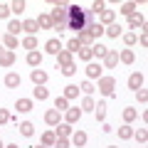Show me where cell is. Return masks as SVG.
I'll list each match as a JSON object with an SVG mask.
<instances>
[{
  "mask_svg": "<svg viewBox=\"0 0 148 148\" xmlns=\"http://www.w3.org/2000/svg\"><path fill=\"white\" fill-rule=\"evenodd\" d=\"M45 121H47L49 126H57V123H59V111L57 109H49L47 114H45Z\"/></svg>",
  "mask_w": 148,
  "mask_h": 148,
  "instance_id": "ffe728a7",
  "label": "cell"
},
{
  "mask_svg": "<svg viewBox=\"0 0 148 148\" xmlns=\"http://www.w3.org/2000/svg\"><path fill=\"white\" fill-rule=\"evenodd\" d=\"M57 69H62V74H64V77H72V74L77 72V64L72 62V64H67V67H57Z\"/></svg>",
  "mask_w": 148,
  "mask_h": 148,
  "instance_id": "ee69618b",
  "label": "cell"
},
{
  "mask_svg": "<svg viewBox=\"0 0 148 148\" xmlns=\"http://www.w3.org/2000/svg\"><path fill=\"white\" fill-rule=\"evenodd\" d=\"M54 141H57V136H54V131H45V133H42V146L52 148V146H54Z\"/></svg>",
  "mask_w": 148,
  "mask_h": 148,
  "instance_id": "4316f807",
  "label": "cell"
},
{
  "mask_svg": "<svg viewBox=\"0 0 148 148\" xmlns=\"http://www.w3.org/2000/svg\"><path fill=\"white\" fill-rule=\"evenodd\" d=\"M79 91H84L86 96H91V91H94V84H91L89 79H86V82H82V84H79Z\"/></svg>",
  "mask_w": 148,
  "mask_h": 148,
  "instance_id": "b9f144b4",
  "label": "cell"
},
{
  "mask_svg": "<svg viewBox=\"0 0 148 148\" xmlns=\"http://www.w3.org/2000/svg\"><path fill=\"white\" fill-rule=\"evenodd\" d=\"M119 59H121L123 64H133V59H136V57H133V52H131V49H123V52L119 54Z\"/></svg>",
  "mask_w": 148,
  "mask_h": 148,
  "instance_id": "f35d334b",
  "label": "cell"
},
{
  "mask_svg": "<svg viewBox=\"0 0 148 148\" xmlns=\"http://www.w3.org/2000/svg\"><path fill=\"white\" fill-rule=\"evenodd\" d=\"M45 49H47L49 54H59V52H62V42L52 37V40H47V42H45Z\"/></svg>",
  "mask_w": 148,
  "mask_h": 148,
  "instance_id": "9c48e42d",
  "label": "cell"
},
{
  "mask_svg": "<svg viewBox=\"0 0 148 148\" xmlns=\"http://www.w3.org/2000/svg\"><path fill=\"white\" fill-rule=\"evenodd\" d=\"M17 128H20V133H22V136H27V138H30L32 133H35V126H32L30 121H22V123H20Z\"/></svg>",
  "mask_w": 148,
  "mask_h": 148,
  "instance_id": "f546056e",
  "label": "cell"
},
{
  "mask_svg": "<svg viewBox=\"0 0 148 148\" xmlns=\"http://www.w3.org/2000/svg\"><path fill=\"white\" fill-rule=\"evenodd\" d=\"M133 136L138 138V143H146V141H148V131H146V128H138V131L133 133Z\"/></svg>",
  "mask_w": 148,
  "mask_h": 148,
  "instance_id": "f6af8a7d",
  "label": "cell"
},
{
  "mask_svg": "<svg viewBox=\"0 0 148 148\" xmlns=\"http://www.w3.org/2000/svg\"><path fill=\"white\" fill-rule=\"evenodd\" d=\"M79 116H82V109H67V111H64V119H67L69 126L79 121Z\"/></svg>",
  "mask_w": 148,
  "mask_h": 148,
  "instance_id": "8fae6325",
  "label": "cell"
},
{
  "mask_svg": "<svg viewBox=\"0 0 148 148\" xmlns=\"http://www.w3.org/2000/svg\"><path fill=\"white\" fill-rule=\"evenodd\" d=\"M32 148H47V146H42V143H40V146H32Z\"/></svg>",
  "mask_w": 148,
  "mask_h": 148,
  "instance_id": "9f6ffc18",
  "label": "cell"
},
{
  "mask_svg": "<svg viewBox=\"0 0 148 148\" xmlns=\"http://www.w3.org/2000/svg\"><path fill=\"white\" fill-rule=\"evenodd\" d=\"M86 77H89V82L91 79H101V64L89 62V64H86Z\"/></svg>",
  "mask_w": 148,
  "mask_h": 148,
  "instance_id": "5b68a950",
  "label": "cell"
},
{
  "mask_svg": "<svg viewBox=\"0 0 148 148\" xmlns=\"http://www.w3.org/2000/svg\"><path fill=\"white\" fill-rule=\"evenodd\" d=\"M30 77H32V82H35L37 86H42L45 82H47V72H45V69H32Z\"/></svg>",
  "mask_w": 148,
  "mask_h": 148,
  "instance_id": "30bf717a",
  "label": "cell"
},
{
  "mask_svg": "<svg viewBox=\"0 0 148 148\" xmlns=\"http://www.w3.org/2000/svg\"><path fill=\"white\" fill-rule=\"evenodd\" d=\"M77 40L82 42V47H91V45H94V37H91L86 30H84V32H79V37H77Z\"/></svg>",
  "mask_w": 148,
  "mask_h": 148,
  "instance_id": "83f0119b",
  "label": "cell"
},
{
  "mask_svg": "<svg viewBox=\"0 0 148 148\" xmlns=\"http://www.w3.org/2000/svg\"><path fill=\"white\" fill-rule=\"evenodd\" d=\"M22 47H25V49H30V52H35V49H37V40L27 35L25 40H22Z\"/></svg>",
  "mask_w": 148,
  "mask_h": 148,
  "instance_id": "d590c367",
  "label": "cell"
},
{
  "mask_svg": "<svg viewBox=\"0 0 148 148\" xmlns=\"http://www.w3.org/2000/svg\"><path fill=\"white\" fill-rule=\"evenodd\" d=\"M22 30H25L30 37H35V32L40 30V27H37V22H35V20H25V22H22Z\"/></svg>",
  "mask_w": 148,
  "mask_h": 148,
  "instance_id": "d4e9b609",
  "label": "cell"
},
{
  "mask_svg": "<svg viewBox=\"0 0 148 148\" xmlns=\"http://www.w3.org/2000/svg\"><path fill=\"white\" fill-rule=\"evenodd\" d=\"M12 64H15V52L3 49V52H0V67H12Z\"/></svg>",
  "mask_w": 148,
  "mask_h": 148,
  "instance_id": "52a82bcc",
  "label": "cell"
},
{
  "mask_svg": "<svg viewBox=\"0 0 148 148\" xmlns=\"http://www.w3.org/2000/svg\"><path fill=\"white\" fill-rule=\"evenodd\" d=\"M22 10H25V3H22V0H15V3L10 5V12H15V15H20Z\"/></svg>",
  "mask_w": 148,
  "mask_h": 148,
  "instance_id": "7bdbcfd3",
  "label": "cell"
},
{
  "mask_svg": "<svg viewBox=\"0 0 148 148\" xmlns=\"http://www.w3.org/2000/svg\"><path fill=\"white\" fill-rule=\"evenodd\" d=\"M106 52H109V47H104V45H91V54H94V57H99V59H104L106 57Z\"/></svg>",
  "mask_w": 148,
  "mask_h": 148,
  "instance_id": "cb8c5ba5",
  "label": "cell"
},
{
  "mask_svg": "<svg viewBox=\"0 0 148 148\" xmlns=\"http://www.w3.org/2000/svg\"><path fill=\"white\" fill-rule=\"evenodd\" d=\"M67 64H72V52L62 49V52L57 54V67H67Z\"/></svg>",
  "mask_w": 148,
  "mask_h": 148,
  "instance_id": "e0dca14e",
  "label": "cell"
},
{
  "mask_svg": "<svg viewBox=\"0 0 148 148\" xmlns=\"http://www.w3.org/2000/svg\"><path fill=\"white\" fill-rule=\"evenodd\" d=\"M136 96H138V101H141V104H146V99H148L146 89H138V91H136Z\"/></svg>",
  "mask_w": 148,
  "mask_h": 148,
  "instance_id": "f907efd6",
  "label": "cell"
},
{
  "mask_svg": "<svg viewBox=\"0 0 148 148\" xmlns=\"http://www.w3.org/2000/svg\"><path fill=\"white\" fill-rule=\"evenodd\" d=\"M99 91L104 96H114V91H116V79H114V77H101L99 79Z\"/></svg>",
  "mask_w": 148,
  "mask_h": 148,
  "instance_id": "3957f363",
  "label": "cell"
},
{
  "mask_svg": "<svg viewBox=\"0 0 148 148\" xmlns=\"http://www.w3.org/2000/svg\"><path fill=\"white\" fill-rule=\"evenodd\" d=\"M104 64L109 69H114L119 64V52H114V49H109V52H106V57H104Z\"/></svg>",
  "mask_w": 148,
  "mask_h": 148,
  "instance_id": "4fadbf2b",
  "label": "cell"
},
{
  "mask_svg": "<svg viewBox=\"0 0 148 148\" xmlns=\"http://www.w3.org/2000/svg\"><path fill=\"white\" fill-rule=\"evenodd\" d=\"M8 15H10V5H5V3H0V20H5Z\"/></svg>",
  "mask_w": 148,
  "mask_h": 148,
  "instance_id": "7dc6e473",
  "label": "cell"
},
{
  "mask_svg": "<svg viewBox=\"0 0 148 148\" xmlns=\"http://www.w3.org/2000/svg\"><path fill=\"white\" fill-rule=\"evenodd\" d=\"M94 106H96V101L91 96H84L82 99V111H94Z\"/></svg>",
  "mask_w": 148,
  "mask_h": 148,
  "instance_id": "8d00e7d4",
  "label": "cell"
},
{
  "mask_svg": "<svg viewBox=\"0 0 148 148\" xmlns=\"http://www.w3.org/2000/svg\"><path fill=\"white\" fill-rule=\"evenodd\" d=\"M20 82H22V79H20V74H12V72H10V74L5 77V86H10V89L20 86Z\"/></svg>",
  "mask_w": 148,
  "mask_h": 148,
  "instance_id": "7402d4cb",
  "label": "cell"
},
{
  "mask_svg": "<svg viewBox=\"0 0 148 148\" xmlns=\"http://www.w3.org/2000/svg\"><path fill=\"white\" fill-rule=\"evenodd\" d=\"M89 25H91V12H89V10H82L79 5H69L67 30H74L77 35H79V32H84Z\"/></svg>",
  "mask_w": 148,
  "mask_h": 148,
  "instance_id": "6da1fadb",
  "label": "cell"
},
{
  "mask_svg": "<svg viewBox=\"0 0 148 148\" xmlns=\"http://www.w3.org/2000/svg\"><path fill=\"white\" fill-rule=\"evenodd\" d=\"M27 64H30V67H40V64H42V54L37 52H27Z\"/></svg>",
  "mask_w": 148,
  "mask_h": 148,
  "instance_id": "d6986e66",
  "label": "cell"
},
{
  "mask_svg": "<svg viewBox=\"0 0 148 148\" xmlns=\"http://www.w3.org/2000/svg\"><path fill=\"white\" fill-rule=\"evenodd\" d=\"M77 96H79V86L77 84H69V86H64V99H77Z\"/></svg>",
  "mask_w": 148,
  "mask_h": 148,
  "instance_id": "44dd1931",
  "label": "cell"
},
{
  "mask_svg": "<svg viewBox=\"0 0 148 148\" xmlns=\"http://www.w3.org/2000/svg\"><path fill=\"white\" fill-rule=\"evenodd\" d=\"M32 96H35L37 101H45V99H47L49 94H47V89H45V86H37V89L32 91Z\"/></svg>",
  "mask_w": 148,
  "mask_h": 148,
  "instance_id": "60d3db41",
  "label": "cell"
},
{
  "mask_svg": "<svg viewBox=\"0 0 148 148\" xmlns=\"http://www.w3.org/2000/svg\"><path fill=\"white\" fill-rule=\"evenodd\" d=\"M54 10L49 12V17H52V30H59V35H62L64 30H67V12H69V5L67 3H52Z\"/></svg>",
  "mask_w": 148,
  "mask_h": 148,
  "instance_id": "7a4b0ae2",
  "label": "cell"
},
{
  "mask_svg": "<svg viewBox=\"0 0 148 148\" xmlns=\"http://www.w3.org/2000/svg\"><path fill=\"white\" fill-rule=\"evenodd\" d=\"M138 42H141V47H148V35H146V32H141V37H138Z\"/></svg>",
  "mask_w": 148,
  "mask_h": 148,
  "instance_id": "f5cc1de1",
  "label": "cell"
},
{
  "mask_svg": "<svg viewBox=\"0 0 148 148\" xmlns=\"http://www.w3.org/2000/svg\"><path fill=\"white\" fill-rule=\"evenodd\" d=\"M128 27H131V30H141V32H146V20H143V15L133 12V15L128 17Z\"/></svg>",
  "mask_w": 148,
  "mask_h": 148,
  "instance_id": "277c9868",
  "label": "cell"
},
{
  "mask_svg": "<svg viewBox=\"0 0 148 148\" xmlns=\"http://www.w3.org/2000/svg\"><path fill=\"white\" fill-rule=\"evenodd\" d=\"M136 40H138L136 32H126V35H123V42L126 45H136Z\"/></svg>",
  "mask_w": 148,
  "mask_h": 148,
  "instance_id": "bcb514c9",
  "label": "cell"
},
{
  "mask_svg": "<svg viewBox=\"0 0 148 148\" xmlns=\"http://www.w3.org/2000/svg\"><path fill=\"white\" fill-rule=\"evenodd\" d=\"M99 17H101V25H111L114 22V10H104V12H99Z\"/></svg>",
  "mask_w": 148,
  "mask_h": 148,
  "instance_id": "d6a6232c",
  "label": "cell"
},
{
  "mask_svg": "<svg viewBox=\"0 0 148 148\" xmlns=\"http://www.w3.org/2000/svg\"><path fill=\"white\" fill-rule=\"evenodd\" d=\"M119 138H123V141L133 138V128L128 126V123H126V126H121V128H119Z\"/></svg>",
  "mask_w": 148,
  "mask_h": 148,
  "instance_id": "e575fe53",
  "label": "cell"
},
{
  "mask_svg": "<svg viewBox=\"0 0 148 148\" xmlns=\"http://www.w3.org/2000/svg\"><path fill=\"white\" fill-rule=\"evenodd\" d=\"M15 109L22 111V114H27V111L32 109V101H30V99H17V101H15Z\"/></svg>",
  "mask_w": 148,
  "mask_h": 148,
  "instance_id": "484cf974",
  "label": "cell"
},
{
  "mask_svg": "<svg viewBox=\"0 0 148 148\" xmlns=\"http://www.w3.org/2000/svg\"><path fill=\"white\" fill-rule=\"evenodd\" d=\"M136 116H138V111H136V109H123V121H126V123L136 121Z\"/></svg>",
  "mask_w": 148,
  "mask_h": 148,
  "instance_id": "ab89813d",
  "label": "cell"
},
{
  "mask_svg": "<svg viewBox=\"0 0 148 148\" xmlns=\"http://www.w3.org/2000/svg\"><path fill=\"white\" fill-rule=\"evenodd\" d=\"M72 126H69V123H57V126H54V136L57 138H69L72 136Z\"/></svg>",
  "mask_w": 148,
  "mask_h": 148,
  "instance_id": "8992f818",
  "label": "cell"
},
{
  "mask_svg": "<svg viewBox=\"0 0 148 148\" xmlns=\"http://www.w3.org/2000/svg\"><path fill=\"white\" fill-rule=\"evenodd\" d=\"M5 148H20V146H15V143H10V146H5Z\"/></svg>",
  "mask_w": 148,
  "mask_h": 148,
  "instance_id": "11a10c76",
  "label": "cell"
},
{
  "mask_svg": "<svg viewBox=\"0 0 148 148\" xmlns=\"http://www.w3.org/2000/svg\"><path fill=\"white\" fill-rule=\"evenodd\" d=\"M0 148H5V146H3V141H0Z\"/></svg>",
  "mask_w": 148,
  "mask_h": 148,
  "instance_id": "6f0895ef",
  "label": "cell"
},
{
  "mask_svg": "<svg viewBox=\"0 0 148 148\" xmlns=\"http://www.w3.org/2000/svg\"><path fill=\"white\" fill-rule=\"evenodd\" d=\"M77 54H79V59H82V62H91V57H94V54H91V47H82Z\"/></svg>",
  "mask_w": 148,
  "mask_h": 148,
  "instance_id": "74e56055",
  "label": "cell"
},
{
  "mask_svg": "<svg viewBox=\"0 0 148 148\" xmlns=\"http://www.w3.org/2000/svg\"><path fill=\"white\" fill-rule=\"evenodd\" d=\"M79 49H82V42H79V40H77V37H72V40H69V42H67V52L77 54V52H79Z\"/></svg>",
  "mask_w": 148,
  "mask_h": 148,
  "instance_id": "4dcf8cb0",
  "label": "cell"
},
{
  "mask_svg": "<svg viewBox=\"0 0 148 148\" xmlns=\"http://www.w3.org/2000/svg\"><path fill=\"white\" fill-rule=\"evenodd\" d=\"M121 30H123V27L119 25V22H111L109 27H104V35H109V37H114V40H116V37L121 35Z\"/></svg>",
  "mask_w": 148,
  "mask_h": 148,
  "instance_id": "5bb4252c",
  "label": "cell"
},
{
  "mask_svg": "<svg viewBox=\"0 0 148 148\" xmlns=\"http://www.w3.org/2000/svg\"><path fill=\"white\" fill-rule=\"evenodd\" d=\"M54 109L62 114V111H67V109H69V101L64 99V96H57V99H54Z\"/></svg>",
  "mask_w": 148,
  "mask_h": 148,
  "instance_id": "836d02e7",
  "label": "cell"
},
{
  "mask_svg": "<svg viewBox=\"0 0 148 148\" xmlns=\"http://www.w3.org/2000/svg\"><path fill=\"white\" fill-rule=\"evenodd\" d=\"M136 10H138L136 3H121V8H119V12H121V15H126V17H131Z\"/></svg>",
  "mask_w": 148,
  "mask_h": 148,
  "instance_id": "9a60e30c",
  "label": "cell"
},
{
  "mask_svg": "<svg viewBox=\"0 0 148 148\" xmlns=\"http://www.w3.org/2000/svg\"><path fill=\"white\" fill-rule=\"evenodd\" d=\"M0 45H3V37H0Z\"/></svg>",
  "mask_w": 148,
  "mask_h": 148,
  "instance_id": "91938a15",
  "label": "cell"
},
{
  "mask_svg": "<svg viewBox=\"0 0 148 148\" xmlns=\"http://www.w3.org/2000/svg\"><path fill=\"white\" fill-rule=\"evenodd\" d=\"M8 121H10V114L5 109H0V123H8Z\"/></svg>",
  "mask_w": 148,
  "mask_h": 148,
  "instance_id": "816d5d0a",
  "label": "cell"
},
{
  "mask_svg": "<svg viewBox=\"0 0 148 148\" xmlns=\"http://www.w3.org/2000/svg\"><path fill=\"white\" fill-rule=\"evenodd\" d=\"M94 116H96V121H104L106 119V104L104 101H99V104L94 106Z\"/></svg>",
  "mask_w": 148,
  "mask_h": 148,
  "instance_id": "603a6c76",
  "label": "cell"
},
{
  "mask_svg": "<svg viewBox=\"0 0 148 148\" xmlns=\"http://www.w3.org/2000/svg\"><path fill=\"white\" fill-rule=\"evenodd\" d=\"M86 141H89V138H86V133H84V131H74V133H72V143H74L77 148L86 146Z\"/></svg>",
  "mask_w": 148,
  "mask_h": 148,
  "instance_id": "7c38bea8",
  "label": "cell"
},
{
  "mask_svg": "<svg viewBox=\"0 0 148 148\" xmlns=\"http://www.w3.org/2000/svg\"><path fill=\"white\" fill-rule=\"evenodd\" d=\"M35 22H37L40 30H52V17H49V15H40Z\"/></svg>",
  "mask_w": 148,
  "mask_h": 148,
  "instance_id": "ac0fdd59",
  "label": "cell"
},
{
  "mask_svg": "<svg viewBox=\"0 0 148 148\" xmlns=\"http://www.w3.org/2000/svg\"><path fill=\"white\" fill-rule=\"evenodd\" d=\"M91 10H94L96 15H99V12H104V10H106V5H104V3H101V0H96L94 5H91Z\"/></svg>",
  "mask_w": 148,
  "mask_h": 148,
  "instance_id": "c3c4849f",
  "label": "cell"
},
{
  "mask_svg": "<svg viewBox=\"0 0 148 148\" xmlns=\"http://www.w3.org/2000/svg\"><path fill=\"white\" fill-rule=\"evenodd\" d=\"M86 32H89V35L96 40V37H101V35H104V25H101V22H91V25L86 27Z\"/></svg>",
  "mask_w": 148,
  "mask_h": 148,
  "instance_id": "2e32d148",
  "label": "cell"
},
{
  "mask_svg": "<svg viewBox=\"0 0 148 148\" xmlns=\"http://www.w3.org/2000/svg\"><path fill=\"white\" fill-rule=\"evenodd\" d=\"M20 30H22V22H20V20H10V22H8V35L15 37Z\"/></svg>",
  "mask_w": 148,
  "mask_h": 148,
  "instance_id": "f1b7e54d",
  "label": "cell"
},
{
  "mask_svg": "<svg viewBox=\"0 0 148 148\" xmlns=\"http://www.w3.org/2000/svg\"><path fill=\"white\" fill-rule=\"evenodd\" d=\"M101 131H104V133H111V131H114V126H109V123H104V126H101Z\"/></svg>",
  "mask_w": 148,
  "mask_h": 148,
  "instance_id": "db71d44e",
  "label": "cell"
},
{
  "mask_svg": "<svg viewBox=\"0 0 148 148\" xmlns=\"http://www.w3.org/2000/svg\"><path fill=\"white\" fill-rule=\"evenodd\" d=\"M109 148H119V146H109Z\"/></svg>",
  "mask_w": 148,
  "mask_h": 148,
  "instance_id": "680465c9",
  "label": "cell"
},
{
  "mask_svg": "<svg viewBox=\"0 0 148 148\" xmlns=\"http://www.w3.org/2000/svg\"><path fill=\"white\" fill-rule=\"evenodd\" d=\"M3 45H5V47L12 52V49L17 47V37H12V35H3Z\"/></svg>",
  "mask_w": 148,
  "mask_h": 148,
  "instance_id": "1f68e13d",
  "label": "cell"
},
{
  "mask_svg": "<svg viewBox=\"0 0 148 148\" xmlns=\"http://www.w3.org/2000/svg\"><path fill=\"white\" fill-rule=\"evenodd\" d=\"M128 89H133V91H138V89H143V74H131L128 77Z\"/></svg>",
  "mask_w": 148,
  "mask_h": 148,
  "instance_id": "ba28073f",
  "label": "cell"
},
{
  "mask_svg": "<svg viewBox=\"0 0 148 148\" xmlns=\"http://www.w3.org/2000/svg\"><path fill=\"white\" fill-rule=\"evenodd\" d=\"M52 148H69V141H67V138H57Z\"/></svg>",
  "mask_w": 148,
  "mask_h": 148,
  "instance_id": "681fc988",
  "label": "cell"
}]
</instances>
